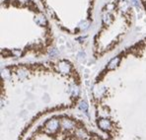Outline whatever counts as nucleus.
Listing matches in <instances>:
<instances>
[{"mask_svg": "<svg viewBox=\"0 0 146 140\" xmlns=\"http://www.w3.org/2000/svg\"><path fill=\"white\" fill-rule=\"evenodd\" d=\"M46 127L48 128L49 131L50 132H55L59 127V121L55 118H52V119H49L47 123H46Z\"/></svg>", "mask_w": 146, "mask_h": 140, "instance_id": "1", "label": "nucleus"}, {"mask_svg": "<svg viewBox=\"0 0 146 140\" xmlns=\"http://www.w3.org/2000/svg\"><path fill=\"white\" fill-rule=\"evenodd\" d=\"M98 125L101 129L103 130H110L112 128V124H111V121L107 118H102L98 121Z\"/></svg>", "mask_w": 146, "mask_h": 140, "instance_id": "2", "label": "nucleus"}, {"mask_svg": "<svg viewBox=\"0 0 146 140\" xmlns=\"http://www.w3.org/2000/svg\"><path fill=\"white\" fill-rule=\"evenodd\" d=\"M70 64L66 61H61L60 63L58 64V69L60 72L62 73H68L70 71Z\"/></svg>", "mask_w": 146, "mask_h": 140, "instance_id": "3", "label": "nucleus"}, {"mask_svg": "<svg viewBox=\"0 0 146 140\" xmlns=\"http://www.w3.org/2000/svg\"><path fill=\"white\" fill-rule=\"evenodd\" d=\"M60 124H61V126H62L63 128H65V129H70V128H72V127L74 126V123H73L71 120L66 119V118H63V119L61 120Z\"/></svg>", "mask_w": 146, "mask_h": 140, "instance_id": "4", "label": "nucleus"}, {"mask_svg": "<svg viewBox=\"0 0 146 140\" xmlns=\"http://www.w3.org/2000/svg\"><path fill=\"white\" fill-rule=\"evenodd\" d=\"M118 62H119V58H118V57L113 58V59L110 61L109 65H108V68H109V69H115V68L117 67V65L118 64Z\"/></svg>", "mask_w": 146, "mask_h": 140, "instance_id": "5", "label": "nucleus"}, {"mask_svg": "<svg viewBox=\"0 0 146 140\" xmlns=\"http://www.w3.org/2000/svg\"><path fill=\"white\" fill-rule=\"evenodd\" d=\"M103 21H104V23L105 24H111L112 23V21H113V19H112V17H111V15L109 14V13H105L104 15H103Z\"/></svg>", "mask_w": 146, "mask_h": 140, "instance_id": "6", "label": "nucleus"}, {"mask_svg": "<svg viewBox=\"0 0 146 140\" xmlns=\"http://www.w3.org/2000/svg\"><path fill=\"white\" fill-rule=\"evenodd\" d=\"M36 22H37L38 24L43 25V24H46V23H47V20H46V18H45L44 16H40V17H38V18L36 19Z\"/></svg>", "mask_w": 146, "mask_h": 140, "instance_id": "7", "label": "nucleus"}, {"mask_svg": "<svg viewBox=\"0 0 146 140\" xmlns=\"http://www.w3.org/2000/svg\"><path fill=\"white\" fill-rule=\"evenodd\" d=\"M79 109H80L81 111H83V112H87V110H88L87 103H86V102H81L80 105H79Z\"/></svg>", "mask_w": 146, "mask_h": 140, "instance_id": "8", "label": "nucleus"}, {"mask_svg": "<svg viewBox=\"0 0 146 140\" xmlns=\"http://www.w3.org/2000/svg\"><path fill=\"white\" fill-rule=\"evenodd\" d=\"M76 134H77V136L80 137V138H85V137H86V132H85L83 129H79V130H77Z\"/></svg>", "mask_w": 146, "mask_h": 140, "instance_id": "9", "label": "nucleus"}, {"mask_svg": "<svg viewBox=\"0 0 146 140\" xmlns=\"http://www.w3.org/2000/svg\"><path fill=\"white\" fill-rule=\"evenodd\" d=\"M72 92H73V95L77 96V95L79 94V88H78L77 86H73V87H72Z\"/></svg>", "mask_w": 146, "mask_h": 140, "instance_id": "10", "label": "nucleus"}, {"mask_svg": "<svg viewBox=\"0 0 146 140\" xmlns=\"http://www.w3.org/2000/svg\"><path fill=\"white\" fill-rule=\"evenodd\" d=\"M57 52H58V51H57L55 48H52V49L49 51V55H50V56H54V55H56V54H57Z\"/></svg>", "mask_w": 146, "mask_h": 140, "instance_id": "11", "label": "nucleus"}, {"mask_svg": "<svg viewBox=\"0 0 146 140\" xmlns=\"http://www.w3.org/2000/svg\"><path fill=\"white\" fill-rule=\"evenodd\" d=\"M82 58H83V59L86 58V56H85V53H84V52H80V53L78 54V59H79V60L82 61Z\"/></svg>", "mask_w": 146, "mask_h": 140, "instance_id": "12", "label": "nucleus"}, {"mask_svg": "<svg viewBox=\"0 0 146 140\" xmlns=\"http://www.w3.org/2000/svg\"><path fill=\"white\" fill-rule=\"evenodd\" d=\"M88 27H89V25H88V22H84V23H82V24H81V28L84 29V30H85V29H87Z\"/></svg>", "mask_w": 146, "mask_h": 140, "instance_id": "13", "label": "nucleus"}, {"mask_svg": "<svg viewBox=\"0 0 146 140\" xmlns=\"http://www.w3.org/2000/svg\"><path fill=\"white\" fill-rule=\"evenodd\" d=\"M13 53L15 54L16 56H20L21 55V51H19V50H14L13 51Z\"/></svg>", "mask_w": 146, "mask_h": 140, "instance_id": "14", "label": "nucleus"}]
</instances>
